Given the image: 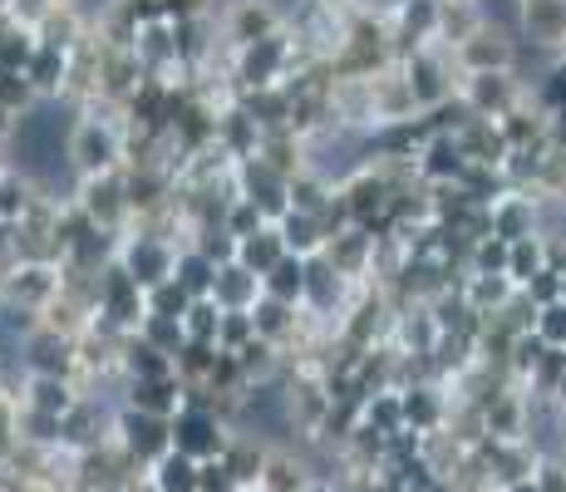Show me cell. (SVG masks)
Wrapping results in <instances>:
<instances>
[{"instance_id":"obj_1","label":"cell","mask_w":566,"mask_h":492,"mask_svg":"<svg viewBox=\"0 0 566 492\" xmlns=\"http://www.w3.org/2000/svg\"><path fill=\"white\" fill-rule=\"evenodd\" d=\"M172 448L188 458H198V463H207V458H222L227 453V439L222 429H217V414L198 409V404H182L178 414H172Z\"/></svg>"},{"instance_id":"obj_2","label":"cell","mask_w":566,"mask_h":492,"mask_svg":"<svg viewBox=\"0 0 566 492\" xmlns=\"http://www.w3.org/2000/svg\"><path fill=\"white\" fill-rule=\"evenodd\" d=\"M124 429H128V453H134L138 463H158V458L172 448V419H158V414L134 409Z\"/></svg>"},{"instance_id":"obj_3","label":"cell","mask_w":566,"mask_h":492,"mask_svg":"<svg viewBox=\"0 0 566 492\" xmlns=\"http://www.w3.org/2000/svg\"><path fill=\"white\" fill-rule=\"evenodd\" d=\"M182 385L172 375H158V379H138L134 385V409L144 414H158V419H172V414L182 409Z\"/></svg>"},{"instance_id":"obj_4","label":"cell","mask_w":566,"mask_h":492,"mask_svg":"<svg viewBox=\"0 0 566 492\" xmlns=\"http://www.w3.org/2000/svg\"><path fill=\"white\" fill-rule=\"evenodd\" d=\"M154 488L158 492H198V458L168 448V453L154 463Z\"/></svg>"},{"instance_id":"obj_5","label":"cell","mask_w":566,"mask_h":492,"mask_svg":"<svg viewBox=\"0 0 566 492\" xmlns=\"http://www.w3.org/2000/svg\"><path fill=\"white\" fill-rule=\"evenodd\" d=\"M399 399H405V423L409 429H419V433H429L433 423H439V399H433L429 389H409V394H399Z\"/></svg>"},{"instance_id":"obj_6","label":"cell","mask_w":566,"mask_h":492,"mask_svg":"<svg viewBox=\"0 0 566 492\" xmlns=\"http://www.w3.org/2000/svg\"><path fill=\"white\" fill-rule=\"evenodd\" d=\"M35 409H45V414H60V419H64V414L74 409V399H70V385H64L60 375H45V379H40V385H35Z\"/></svg>"},{"instance_id":"obj_7","label":"cell","mask_w":566,"mask_h":492,"mask_svg":"<svg viewBox=\"0 0 566 492\" xmlns=\"http://www.w3.org/2000/svg\"><path fill=\"white\" fill-rule=\"evenodd\" d=\"M537 335L547 345H566V301H552L537 311Z\"/></svg>"},{"instance_id":"obj_8","label":"cell","mask_w":566,"mask_h":492,"mask_svg":"<svg viewBox=\"0 0 566 492\" xmlns=\"http://www.w3.org/2000/svg\"><path fill=\"white\" fill-rule=\"evenodd\" d=\"M247 295H252V281H247V271H227V276H217V301H222L227 311H242Z\"/></svg>"},{"instance_id":"obj_9","label":"cell","mask_w":566,"mask_h":492,"mask_svg":"<svg viewBox=\"0 0 566 492\" xmlns=\"http://www.w3.org/2000/svg\"><path fill=\"white\" fill-rule=\"evenodd\" d=\"M271 295H276V301H291V291H301L306 286V281H301V266L296 261H276V266H271Z\"/></svg>"},{"instance_id":"obj_10","label":"cell","mask_w":566,"mask_h":492,"mask_svg":"<svg viewBox=\"0 0 566 492\" xmlns=\"http://www.w3.org/2000/svg\"><path fill=\"white\" fill-rule=\"evenodd\" d=\"M532 478H537L542 492H566V463H562V458H547V463H542Z\"/></svg>"},{"instance_id":"obj_11","label":"cell","mask_w":566,"mask_h":492,"mask_svg":"<svg viewBox=\"0 0 566 492\" xmlns=\"http://www.w3.org/2000/svg\"><path fill=\"white\" fill-rule=\"evenodd\" d=\"M217 286V276L207 271V261H188V271H182V291H207Z\"/></svg>"},{"instance_id":"obj_12","label":"cell","mask_w":566,"mask_h":492,"mask_svg":"<svg viewBox=\"0 0 566 492\" xmlns=\"http://www.w3.org/2000/svg\"><path fill=\"white\" fill-rule=\"evenodd\" d=\"M532 295H537L542 305H552V301L562 295V281L552 276V271H537V276H532Z\"/></svg>"},{"instance_id":"obj_13","label":"cell","mask_w":566,"mask_h":492,"mask_svg":"<svg viewBox=\"0 0 566 492\" xmlns=\"http://www.w3.org/2000/svg\"><path fill=\"white\" fill-rule=\"evenodd\" d=\"M433 172H459L463 168V158H459V148H449V144H439L433 148V163H429Z\"/></svg>"},{"instance_id":"obj_14","label":"cell","mask_w":566,"mask_h":492,"mask_svg":"<svg viewBox=\"0 0 566 492\" xmlns=\"http://www.w3.org/2000/svg\"><path fill=\"white\" fill-rule=\"evenodd\" d=\"M247 261H256V266H276V242H247Z\"/></svg>"},{"instance_id":"obj_15","label":"cell","mask_w":566,"mask_h":492,"mask_svg":"<svg viewBox=\"0 0 566 492\" xmlns=\"http://www.w3.org/2000/svg\"><path fill=\"white\" fill-rule=\"evenodd\" d=\"M527 271H537V247H517L513 251V276L527 281Z\"/></svg>"},{"instance_id":"obj_16","label":"cell","mask_w":566,"mask_h":492,"mask_svg":"<svg viewBox=\"0 0 566 492\" xmlns=\"http://www.w3.org/2000/svg\"><path fill=\"white\" fill-rule=\"evenodd\" d=\"M503 492H542L537 478H517V483H503Z\"/></svg>"},{"instance_id":"obj_17","label":"cell","mask_w":566,"mask_h":492,"mask_svg":"<svg viewBox=\"0 0 566 492\" xmlns=\"http://www.w3.org/2000/svg\"><path fill=\"white\" fill-rule=\"evenodd\" d=\"M291 242L306 247V242H311V227H306V222H291Z\"/></svg>"},{"instance_id":"obj_18","label":"cell","mask_w":566,"mask_h":492,"mask_svg":"<svg viewBox=\"0 0 566 492\" xmlns=\"http://www.w3.org/2000/svg\"><path fill=\"white\" fill-rule=\"evenodd\" d=\"M301 492H325V488H311V483H306V488H301Z\"/></svg>"},{"instance_id":"obj_19","label":"cell","mask_w":566,"mask_h":492,"mask_svg":"<svg viewBox=\"0 0 566 492\" xmlns=\"http://www.w3.org/2000/svg\"><path fill=\"white\" fill-rule=\"evenodd\" d=\"M557 394H562V399H566V379H562V389H557Z\"/></svg>"}]
</instances>
